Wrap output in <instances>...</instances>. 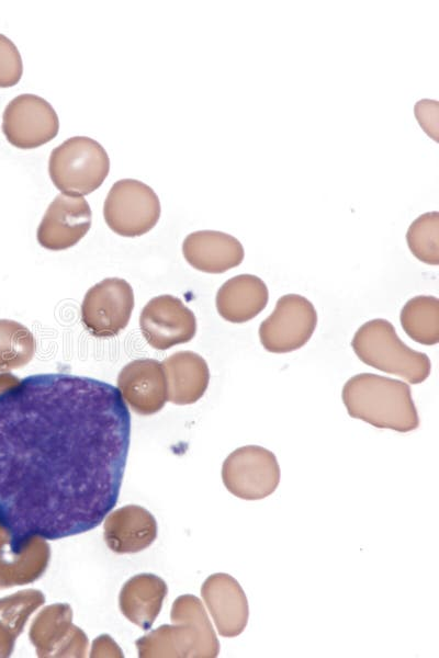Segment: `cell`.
Instances as JSON below:
<instances>
[{
	"mask_svg": "<svg viewBox=\"0 0 439 658\" xmlns=\"http://www.w3.org/2000/svg\"><path fill=\"white\" fill-rule=\"evenodd\" d=\"M131 415L120 390L44 373L0 392V529L21 555L36 537L99 526L124 476Z\"/></svg>",
	"mask_w": 439,
	"mask_h": 658,
	"instance_id": "obj_1",
	"label": "cell"
},
{
	"mask_svg": "<svg viewBox=\"0 0 439 658\" xmlns=\"http://www.w3.org/2000/svg\"><path fill=\"white\" fill-rule=\"evenodd\" d=\"M348 413L373 427L408 432L419 426L409 386L390 377L362 373L349 378L342 388Z\"/></svg>",
	"mask_w": 439,
	"mask_h": 658,
	"instance_id": "obj_2",
	"label": "cell"
},
{
	"mask_svg": "<svg viewBox=\"0 0 439 658\" xmlns=\"http://www.w3.org/2000/svg\"><path fill=\"white\" fill-rule=\"evenodd\" d=\"M351 347L367 365L398 375L412 384L421 383L429 376V358L408 348L387 320L373 319L363 324L354 333Z\"/></svg>",
	"mask_w": 439,
	"mask_h": 658,
	"instance_id": "obj_3",
	"label": "cell"
},
{
	"mask_svg": "<svg viewBox=\"0 0 439 658\" xmlns=\"http://www.w3.org/2000/svg\"><path fill=\"white\" fill-rule=\"evenodd\" d=\"M110 170L105 149L94 139L75 136L53 149L48 171L65 194L86 195L97 190Z\"/></svg>",
	"mask_w": 439,
	"mask_h": 658,
	"instance_id": "obj_4",
	"label": "cell"
},
{
	"mask_svg": "<svg viewBox=\"0 0 439 658\" xmlns=\"http://www.w3.org/2000/svg\"><path fill=\"white\" fill-rule=\"evenodd\" d=\"M103 215L108 226L117 235L142 236L157 224L160 202L149 185L134 179H122L110 189Z\"/></svg>",
	"mask_w": 439,
	"mask_h": 658,
	"instance_id": "obj_5",
	"label": "cell"
},
{
	"mask_svg": "<svg viewBox=\"0 0 439 658\" xmlns=\"http://www.w3.org/2000/svg\"><path fill=\"white\" fill-rule=\"evenodd\" d=\"M223 481L234 496L259 500L277 489L280 467L269 450L258 445L241 446L225 460Z\"/></svg>",
	"mask_w": 439,
	"mask_h": 658,
	"instance_id": "obj_6",
	"label": "cell"
},
{
	"mask_svg": "<svg viewBox=\"0 0 439 658\" xmlns=\"http://www.w3.org/2000/svg\"><path fill=\"white\" fill-rule=\"evenodd\" d=\"M134 293L123 279L109 277L93 285L81 304V322L97 338L117 336L128 324Z\"/></svg>",
	"mask_w": 439,
	"mask_h": 658,
	"instance_id": "obj_7",
	"label": "cell"
},
{
	"mask_svg": "<svg viewBox=\"0 0 439 658\" xmlns=\"http://www.w3.org/2000/svg\"><path fill=\"white\" fill-rule=\"evenodd\" d=\"M316 324L313 304L297 294H288L278 299L273 313L261 322L260 341L270 352H291L309 340Z\"/></svg>",
	"mask_w": 439,
	"mask_h": 658,
	"instance_id": "obj_8",
	"label": "cell"
},
{
	"mask_svg": "<svg viewBox=\"0 0 439 658\" xmlns=\"http://www.w3.org/2000/svg\"><path fill=\"white\" fill-rule=\"evenodd\" d=\"M59 121L53 106L35 94L15 97L3 112V134L18 148L44 145L57 135Z\"/></svg>",
	"mask_w": 439,
	"mask_h": 658,
	"instance_id": "obj_9",
	"label": "cell"
},
{
	"mask_svg": "<svg viewBox=\"0 0 439 658\" xmlns=\"http://www.w3.org/2000/svg\"><path fill=\"white\" fill-rule=\"evenodd\" d=\"M139 327L145 340L157 350L189 342L195 334L196 320L179 298L160 295L143 308Z\"/></svg>",
	"mask_w": 439,
	"mask_h": 658,
	"instance_id": "obj_10",
	"label": "cell"
},
{
	"mask_svg": "<svg viewBox=\"0 0 439 658\" xmlns=\"http://www.w3.org/2000/svg\"><path fill=\"white\" fill-rule=\"evenodd\" d=\"M91 220L85 197L61 193L47 207L37 228V241L48 250L70 248L88 232Z\"/></svg>",
	"mask_w": 439,
	"mask_h": 658,
	"instance_id": "obj_11",
	"label": "cell"
},
{
	"mask_svg": "<svg viewBox=\"0 0 439 658\" xmlns=\"http://www.w3.org/2000/svg\"><path fill=\"white\" fill-rule=\"evenodd\" d=\"M117 389L136 412L150 415L158 411L168 400L162 363L154 359L130 362L117 376Z\"/></svg>",
	"mask_w": 439,
	"mask_h": 658,
	"instance_id": "obj_12",
	"label": "cell"
},
{
	"mask_svg": "<svg viewBox=\"0 0 439 658\" xmlns=\"http://www.w3.org/2000/svg\"><path fill=\"white\" fill-rule=\"evenodd\" d=\"M182 252L190 265L206 273H223L244 259L240 241L222 231L200 230L188 235Z\"/></svg>",
	"mask_w": 439,
	"mask_h": 658,
	"instance_id": "obj_13",
	"label": "cell"
},
{
	"mask_svg": "<svg viewBox=\"0 0 439 658\" xmlns=\"http://www.w3.org/2000/svg\"><path fill=\"white\" fill-rule=\"evenodd\" d=\"M203 595L221 635L235 637L245 629L249 616L248 601L233 577L225 574L210 577L203 587Z\"/></svg>",
	"mask_w": 439,
	"mask_h": 658,
	"instance_id": "obj_14",
	"label": "cell"
},
{
	"mask_svg": "<svg viewBox=\"0 0 439 658\" xmlns=\"http://www.w3.org/2000/svg\"><path fill=\"white\" fill-rule=\"evenodd\" d=\"M168 400L178 405L193 404L205 393L210 371L205 360L192 351H179L162 362Z\"/></svg>",
	"mask_w": 439,
	"mask_h": 658,
	"instance_id": "obj_15",
	"label": "cell"
},
{
	"mask_svg": "<svg viewBox=\"0 0 439 658\" xmlns=\"http://www.w3.org/2000/svg\"><path fill=\"white\" fill-rule=\"evenodd\" d=\"M264 282L251 274H240L226 281L216 294L218 314L230 322L255 318L268 303Z\"/></svg>",
	"mask_w": 439,
	"mask_h": 658,
	"instance_id": "obj_16",
	"label": "cell"
},
{
	"mask_svg": "<svg viewBox=\"0 0 439 658\" xmlns=\"http://www.w3.org/2000/svg\"><path fill=\"white\" fill-rule=\"evenodd\" d=\"M405 332L416 342L431 345L439 341V300L432 296H416L401 311Z\"/></svg>",
	"mask_w": 439,
	"mask_h": 658,
	"instance_id": "obj_17",
	"label": "cell"
},
{
	"mask_svg": "<svg viewBox=\"0 0 439 658\" xmlns=\"http://www.w3.org/2000/svg\"><path fill=\"white\" fill-rule=\"evenodd\" d=\"M35 349V339L26 327L15 321L0 320V370L27 364Z\"/></svg>",
	"mask_w": 439,
	"mask_h": 658,
	"instance_id": "obj_18",
	"label": "cell"
},
{
	"mask_svg": "<svg viewBox=\"0 0 439 658\" xmlns=\"http://www.w3.org/2000/svg\"><path fill=\"white\" fill-rule=\"evenodd\" d=\"M407 243L412 253L420 261L437 265L439 263V213L420 215L409 226Z\"/></svg>",
	"mask_w": 439,
	"mask_h": 658,
	"instance_id": "obj_19",
	"label": "cell"
},
{
	"mask_svg": "<svg viewBox=\"0 0 439 658\" xmlns=\"http://www.w3.org/2000/svg\"><path fill=\"white\" fill-rule=\"evenodd\" d=\"M23 72L21 55L11 39L0 34V88L19 82Z\"/></svg>",
	"mask_w": 439,
	"mask_h": 658,
	"instance_id": "obj_20",
	"label": "cell"
}]
</instances>
